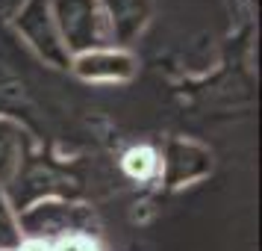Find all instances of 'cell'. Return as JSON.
<instances>
[{
	"mask_svg": "<svg viewBox=\"0 0 262 251\" xmlns=\"http://www.w3.org/2000/svg\"><path fill=\"white\" fill-rule=\"evenodd\" d=\"M18 227L24 239L56 245L68 237H95L97 219L92 207L71 198H41L18 213Z\"/></svg>",
	"mask_w": 262,
	"mask_h": 251,
	"instance_id": "6da1fadb",
	"label": "cell"
},
{
	"mask_svg": "<svg viewBox=\"0 0 262 251\" xmlns=\"http://www.w3.org/2000/svg\"><path fill=\"white\" fill-rule=\"evenodd\" d=\"M18 251H50V245H45V242H36V239H24V242L18 245Z\"/></svg>",
	"mask_w": 262,
	"mask_h": 251,
	"instance_id": "8fae6325",
	"label": "cell"
},
{
	"mask_svg": "<svg viewBox=\"0 0 262 251\" xmlns=\"http://www.w3.org/2000/svg\"><path fill=\"white\" fill-rule=\"evenodd\" d=\"M106 15L112 45L127 48L150 21V0H97Z\"/></svg>",
	"mask_w": 262,
	"mask_h": 251,
	"instance_id": "8992f818",
	"label": "cell"
},
{
	"mask_svg": "<svg viewBox=\"0 0 262 251\" xmlns=\"http://www.w3.org/2000/svg\"><path fill=\"white\" fill-rule=\"evenodd\" d=\"M209 171H212V154L189 139H174L168 142L165 154H159V178L171 189L206 178Z\"/></svg>",
	"mask_w": 262,
	"mask_h": 251,
	"instance_id": "5b68a950",
	"label": "cell"
},
{
	"mask_svg": "<svg viewBox=\"0 0 262 251\" xmlns=\"http://www.w3.org/2000/svg\"><path fill=\"white\" fill-rule=\"evenodd\" d=\"M27 160V136L12 119L0 115V186L15 178V171Z\"/></svg>",
	"mask_w": 262,
	"mask_h": 251,
	"instance_id": "52a82bcc",
	"label": "cell"
},
{
	"mask_svg": "<svg viewBox=\"0 0 262 251\" xmlns=\"http://www.w3.org/2000/svg\"><path fill=\"white\" fill-rule=\"evenodd\" d=\"M50 251H100L95 237H68L59 239L56 245H50Z\"/></svg>",
	"mask_w": 262,
	"mask_h": 251,
	"instance_id": "30bf717a",
	"label": "cell"
},
{
	"mask_svg": "<svg viewBox=\"0 0 262 251\" xmlns=\"http://www.w3.org/2000/svg\"><path fill=\"white\" fill-rule=\"evenodd\" d=\"M24 0H0V12H9V15H15V9L21 6Z\"/></svg>",
	"mask_w": 262,
	"mask_h": 251,
	"instance_id": "7c38bea8",
	"label": "cell"
},
{
	"mask_svg": "<svg viewBox=\"0 0 262 251\" xmlns=\"http://www.w3.org/2000/svg\"><path fill=\"white\" fill-rule=\"evenodd\" d=\"M12 27L36 50L38 60H45L53 68H71V53L62 45V36L50 12V0H24L12 15Z\"/></svg>",
	"mask_w": 262,
	"mask_h": 251,
	"instance_id": "3957f363",
	"label": "cell"
},
{
	"mask_svg": "<svg viewBox=\"0 0 262 251\" xmlns=\"http://www.w3.org/2000/svg\"><path fill=\"white\" fill-rule=\"evenodd\" d=\"M21 242H24V237L18 227V213H15L6 189L0 186V251H18Z\"/></svg>",
	"mask_w": 262,
	"mask_h": 251,
	"instance_id": "9c48e42d",
	"label": "cell"
},
{
	"mask_svg": "<svg viewBox=\"0 0 262 251\" xmlns=\"http://www.w3.org/2000/svg\"><path fill=\"white\" fill-rule=\"evenodd\" d=\"M74 77H80L83 83H127L136 77V56L127 48H97L71 56Z\"/></svg>",
	"mask_w": 262,
	"mask_h": 251,
	"instance_id": "277c9868",
	"label": "cell"
},
{
	"mask_svg": "<svg viewBox=\"0 0 262 251\" xmlns=\"http://www.w3.org/2000/svg\"><path fill=\"white\" fill-rule=\"evenodd\" d=\"M50 12L62 36V45L71 56L112 45L106 15L97 0H50Z\"/></svg>",
	"mask_w": 262,
	"mask_h": 251,
	"instance_id": "7a4b0ae2",
	"label": "cell"
},
{
	"mask_svg": "<svg viewBox=\"0 0 262 251\" xmlns=\"http://www.w3.org/2000/svg\"><path fill=\"white\" fill-rule=\"evenodd\" d=\"M121 171L136 183L156 180L159 178V151L150 145H130L121 154Z\"/></svg>",
	"mask_w": 262,
	"mask_h": 251,
	"instance_id": "ba28073f",
	"label": "cell"
}]
</instances>
